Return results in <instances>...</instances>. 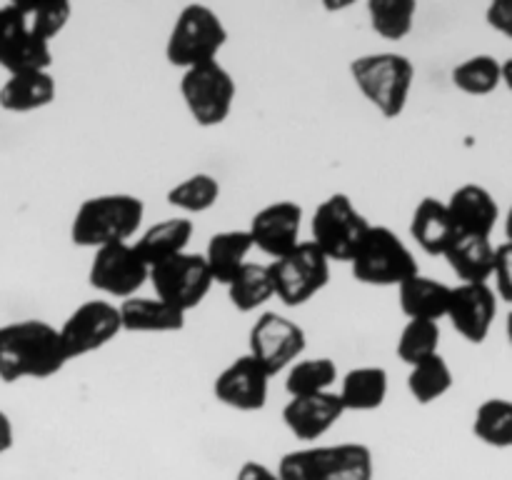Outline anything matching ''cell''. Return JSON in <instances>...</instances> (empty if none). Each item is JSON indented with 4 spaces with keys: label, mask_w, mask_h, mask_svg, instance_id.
<instances>
[{
    "label": "cell",
    "mask_w": 512,
    "mask_h": 480,
    "mask_svg": "<svg viewBox=\"0 0 512 480\" xmlns=\"http://www.w3.org/2000/svg\"><path fill=\"white\" fill-rule=\"evenodd\" d=\"M68 363L58 328L38 318L18 320L0 328V380L53 378Z\"/></svg>",
    "instance_id": "cell-1"
},
{
    "label": "cell",
    "mask_w": 512,
    "mask_h": 480,
    "mask_svg": "<svg viewBox=\"0 0 512 480\" xmlns=\"http://www.w3.org/2000/svg\"><path fill=\"white\" fill-rule=\"evenodd\" d=\"M145 205L138 195L105 193L83 200L70 225V240L78 248L98 250L105 245L130 243L143 225Z\"/></svg>",
    "instance_id": "cell-2"
},
{
    "label": "cell",
    "mask_w": 512,
    "mask_h": 480,
    "mask_svg": "<svg viewBox=\"0 0 512 480\" xmlns=\"http://www.w3.org/2000/svg\"><path fill=\"white\" fill-rule=\"evenodd\" d=\"M280 480H373V450L363 443L313 445L280 458Z\"/></svg>",
    "instance_id": "cell-3"
},
{
    "label": "cell",
    "mask_w": 512,
    "mask_h": 480,
    "mask_svg": "<svg viewBox=\"0 0 512 480\" xmlns=\"http://www.w3.org/2000/svg\"><path fill=\"white\" fill-rule=\"evenodd\" d=\"M350 75L363 98L383 118L395 120L403 115L413 90L415 68L400 53H368L350 63Z\"/></svg>",
    "instance_id": "cell-4"
},
{
    "label": "cell",
    "mask_w": 512,
    "mask_h": 480,
    "mask_svg": "<svg viewBox=\"0 0 512 480\" xmlns=\"http://www.w3.org/2000/svg\"><path fill=\"white\" fill-rule=\"evenodd\" d=\"M225 40H228V30L213 8L200 3L185 5L168 35L165 58L173 68L180 70L213 63L218 60Z\"/></svg>",
    "instance_id": "cell-5"
},
{
    "label": "cell",
    "mask_w": 512,
    "mask_h": 480,
    "mask_svg": "<svg viewBox=\"0 0 512 480\" xmlns=\"http://www.w3.org/2000/svg\"><path fill=\"white\" fill-rule=\"evenodd\" d=\"M355 280L375 288H398L410 275L420 273L418 260L410 253L405 240L385 225H370L363 243L358 245L355 255L350 258Z\"/></svg>",
    "instance_id": "cell-6"
},
{
    "label": "cell",
    "mask_w": 512,
    "mask_h": 480,
    "mask_svg": "<svg viewBox=\"0 0 512 480\" xmlns=\"http://www.w3.org/2000/svg\"><path fill=\"white\" fill-rule=\"evenodd\" d=\"M368 228V218L355 208L353 198L345 193H333L315 208L310 243L328 260L350 263Z\"/></svg>",
    "instance_id": "cell-7"
},
{
    "label": "cell",
    "mask_w": 512,
    "mask_h": 480,
    "mask_svg": "<svg viewBox=\"0 0 512 480\" xmlns=\"http://www.w3.org/2000/svg\"><path fill=\"white\" fill-rule=\"evenodd\" d=\"M275 298L290 308L313 300L330 283V260L310 240H300L290 253L268 265Z\"/></svg>",
    "instance_id": "cell-8"
},
{
    "label": "cell",
    "mask_w": 512,
    "mask_h": 480,
    "mask_svg": "<svg viewBox=\"0 0 512 480\" xmlns=\"http://www.w3.org/2000/svg\"><path fill=\"white\" fill-rule=\"evenodd\" d=\"M180 95L200 128L225 123L235 103V80L218 60L183 70Z\"/></svg>",
    "instance_id": "cell-9"
},
{
    "label": "cell",
    "mask_w": 512,
    "mask_h": 480,
    "mask_svg": "<svg viewBox=\"0 0 512 480\" xmlns=\"http://www.w3.org/2000/svg\"><path fill=\"white\" fill-rule=\"evenodd\" d=\"M148 280L153 283L155 298L173 305L185 315L188 310L198 308L213 288V278H210L203 253H188V250L153 265Z\"/></svg>",
    "instance_id": "cell-10"
},
{
    "label": "cell",
    "mask_w": 512,
    "mask_h": 480,
    "mask_svg": "<svg viewBox=\"0 0 512 480\" xmlns=\"http://www.w3.org/2000/svg\"><path fill=\"white\" fill-rule=\"evenodd\" d=\"M120 333H123V325H120L118 305L108 303V300H85L58 328L68 360L83 358V355L105 348Z\"/></svg>",
    "instance_id": "cell-11"
},
{
    "label": "cell",
    "mask_w": 512,
    "mask_h": 480,
    "mask_svg": "<svg viewBox=\"0 0 512 480\" xmlns=\"http://www.w3.org/2000/svg\"><path fill=\"white\" fill-rule=\"evenodd\" d=\"M248 345V355L263 365L270 378H275L303 355L305 330L295 320L268 310L250 328Z\"/></svg>",
    "instance_id": "cell-12"
},
{
    "label": "cell",
    "mask_w": 512,
    "mask_h": 480,
    "mask_svg": "<svg viewBox=\"0 0 512 480\" xmlns=\"http://www.w3.org/2000/svg\"><path fill=\"white\" fill-rule=\"evenodd\" d=\"M148 273V265L135 253L133 243H115L95 250L88 280L103 295L125 300L138 295L148 283Z\"/></svg>",
    "instance_id": "cell-13"
},
{
    "label": "cell",
    "mask_w": 512,
    "mask_h": 480,
    "mask_svg": "<svg viewBox=\"0 0 512 480\" xmlns=\"http://www.w3.org/2000/svg\"><path fill=\"white\" fill-rule=\"evenodd\" d=\"M50 63V43L30 33L20 3L0 5V68L13 75L25 70H48Z\"/></svg>",
    "instance_id": "cell-14"
},
{
    "label": "cell",
    "mask_w": 512,
    "mask_h": 480,
    "mask_svg": "<svg viewBox=\"0 0 512 480\" xmlns=\"http://www.w3.org/2000/svg\"><path fill=\"white\" fill-rule=\"evenodd\" d=\"M445 318L468 343H483L498 318V295L488 283H460L450 288Z\"/></svg>",
    "instance_id": "cell-15"
},
{
    "label": "cell",
    "mask_w": 512,
    "mask_h": 480,
    "mask_svg": "<svg viewBox=\"0 0 512 480\" xmlns=\"http://www.w3.org/2000/svg\"><path fill=\"white\" fill-rule=\"evenodd\" d=\"M268 390L270 375L248 353L233 360L213 383L215 398L223 405H228V408L240 410V413L263 410L265 403H268Z\"/></svg>",
    "instance_id": "cell-16"
},
{
    "label": "cell",
    "mask_w": 512,
    "mask_h": 480,
    "mask_svg": "<svg viewBox=\"0 0 512 480\" xmlns=\"http://www.w3.org/2000/svg\"><path fill=\"white\" fill-rule=\"evenodd\" d=\"M300 228H303V205L295 200H278L253 215L248 235L253 248L263 250L275 260L300 243Z\"/></svg>",
    "instance_id": "cell-17"
},
{
    "label": "cell",
    "mask_w": 512,
    "mask_h": 480,
    "mask_svg": "<svg viewBox=\"0 0 512 480\" xmlns=\"http://www.w3.org/2000/svg\"><path fill=\"white\" fill-rule=\"evenodd\" d=\"M345 415L343 403L338 393L303 395V398H290L283 408V423L298 440H318L338 423Z\"/></svg>",
    "instance_id": "cell-18"
},
{
    "label": "cell",
    "mask_w": 512,
    "mask_h": 480,
    "mask_svg": "<svg viewBox=\"0 0 512 480\" xmlns=\"http://www.w3.org/2000/svg\"><path fill=\"white\" fill-rule=\"evenodd\" d=\"M445 205H448L450 218H453L455 228H458V235H483V238H490L500 220L498 200L483 185H460Z\"/></svg>",
    "instance_id": "cell-19"
},
{
    "label": "cell",
    "mask_w": 512,
    "mask_h": 480,
    "mask_svg": "<svg viewBox=\"0 0 512 480\" xmlns=\"http://www.w3.org/2000/svg\"><path fill=\"white\" fill-rule=\"evenodd\" d=\"M58 95V85L50 70H25L8 75L0 85V110L5 113H33L48 108Z\"/></svg>",
    "instance_id": "cell-20"
},
{
    "label": "cell",
    "mask_w": 512,
    "mask_h": 480,
    "mask_svg": "<svg viewBox=\"0 0 512 480\" xmlns=\"http://www.w3.org/2000/svg\"><path fill=\"white\" fill-rule=\"evenodd\" d=\"M120 325L128 333H178L185 328V313L153 295H133L118 305Z\"/></svg>",
    "instance_id": "cell-21"
},
{
    "label": "cell",
    "mask_w": 512,
    "mask_h": 480,
    "mask_svg": "<svg viewBox=\"0 0 512 480\" xmlns=\"http://www.w3.org/2000/svg\"><path fill=\"white\" fill-rule=\"evenodd\" d=\"M410 235L428 255H445L450 243L458 238V228L443 200L423 198L410 218Z\"/></svg>",
    "instance_id": "cell-22"
},
{
    "label": "cell",
    "mask_w": 512,
    "mask_h": 480,
    "mask_svg": "<svg viewBox=\"0 0 512 480\" xmlns=\"http://www.w3.org/2000/svg\"><path fill=\"white\" fill-rule=\"evenodd\" d=\"M398 300L400 310L408 320H433V323H438L448 313L450 285H445L443 280L428 278L423 273H415L398 285Z\"/></svg>",
    "instance_id": "cell-23"
},
{
    "label": "cell",
    "mask_w": 512,
    "mask_h": 480,
    "mask_svg": "<svg viewBox=\"0 0 512 480\" xmlns=\"http://www.w3.org/2000/svg\"><path fill=\"white\" fill-rule=\"evenodd\" d=\"M195 228L193 220L188 218H165L160 223L150 225L143 235L133 243L135 253L140 255L148 270L153 265L163 263V260L175 258V255L185 253L190 238H193Z\"/></svg>",
    "instance_id": "cell-24"
},
{
    "label": "cell",
    "mask_w": 512,
    "mask_h": 480,
    "mask_svg": "<svg viewBox=\"0 0 512 480\" xmlns=\"http://www.w3.org/2000/svg\"><path fill=\"white\" fill-rule=\"evenodd\" d=\"M443 258L463 283H488L495 263V243L483 235H458Z\"/></svg>",
    "instance_id": "cell-25"
},
{
    "label": "cell",
    "mask_w": 512,
    "mask_h": 480,
    "mask_svg": "<svg viewBox=\"0 0 512 480\" xmlns=\"http://www.w3.org/2000/svg\"><path fill=\"white\" fill-rule=\"evenodd\" d=\"M253 250L248 230H220L208 240L203 258L210 270L213 283L228 285L240 268L248 263V253Z\"/></svg>",
    "instance_id": "cell-26"
},
{
    "label": "cell",
    "mask_w": 512,
    "mask_h": 480,
    "mask_svg": "<svg viewBox=\"0 0 512 480\" xmlns=\"http://www.w3.org/2000/svg\"><path fill=\"white\" fill-rule=\"evenodd\" d=\"M340 403H343L345 413H370L378 410L388 398V373L378 365H363V368H353L345 373L343 383H340L338 393Z\"/></svg>",
    "instance_id": "cell-27"
},
{
    "label": "cell",
    "mask_w": 512,
    "mask_h": 480,
    "mask_svg": "<svg viewBox=\"0 0 512 480\" xmlns=\"http://www.w3.org/2000/svg\"><path fill=\"white\" fill-rule=\"evenodd\" d=\"M503 83L510 85V63L493 55H473L453 68V85L465 95H490Z\"/></svg>",
    "instance_id": "cell-28"
},
{
    "label": "cell",
    "mask_w": 512,
    "mask_h": 480,
    "mask_svg": "<svg viewBox=\"0 0 512 480\" xmlns=\"http://www.w3.org/2000/svg\"><path fill=\"white\" fill-rule=\"evenodd\" d=\"M228 298L238 313H253L275 298L268 265L245 263L228 285Z\"/></svg>",
    "instance_id": "cell-29"
},
{
    "label": "cell",
    "mask_w": 512,
    "mask_h": 480,
    "mask_svg": "<svg viewBox=\"0 0 512 480\" xmlns=\"http://www.w3.org/2000/svg\"><path fill=\"white\" fill-rule=\"evenodd\" d=\"M338 380V365L333 358H308L295 360L288 368V378H285V390L290 398H303V395H318L328 393Z\"/></svg>",
    "instance_id": "cell-30"
},
{
    "label": "cell",
    "mask_w": 512,
    "mask_h": 480,
    "mask_svg": "<svg viewBox=\"0 0 512 480\" xmlns=\"http://www.w3.org/2000/svg\"><path fill=\"white\" fill-rule=\"evenodd\" d=\"M453 380L455 378L448 360H445L440 353H435L410 368L408 390L420 405H430L435 403V400L443 398V395L453 388Z\"/></svg>",
    "instance_id": "cell-31"
},
{
    "label": "cell",
    "mask_w": 512,
    "mask_h": 480,
    "mask_svg": "<svg viewBox=\"0 0 512 480\" xmlns=\"http://www.w3.org/2000/svg\"><path fill=\"white\" fill-rule=\"evenodd\" d=\"M418 3L415 0H370V28L383 40H403L413 30Z\"/></svg>",
    "instance_id": "cell-32"
},
{
    "label": "cell",
    "mask_w": 512,
    "mask_h": 480,
    "mask_svg": "<svg viewBox=\"0 0 512 480\" xmlns=\"http://www.w3.org/2000/svg\"><path fill=\"white\" fill-rule=\"evenodd\" d=\"M473 433L490 448L512 445V403L508 398H488L480 403L473 420Z\"/></svg>",
    "instance_id": "cell-33"
},
{
    "label": "cell",
    "mask_w": 512,
    "mask_h": 480,
    "mask_svg": "<svg viewBox=\"0 0 512 480\" xmlns=\"http://www.w3.org/2000/svg\"><path fill=\"white\" fill-rule=\"evenodd\" d=\"M168 203L183 213H205L220 198V183L210 173H195L168 190Z\"/></svg>",
    "instance_id": "cell-34"
},
{
    "label": "cell",
    "mask_w": 512,
    "mask_h": 480,
    "mask_svg": "<svg viewBox=\"0 0 512 480\" xmlns=\"http://www.w3.org/2000/svg\"><path fill=\"white\" fill-rule=\"evenodd\" d=\"M435 353H440V325L433 320H408L398 338V358L413 368Z\"/></svg>",
    "instance_id": "cell-35"
},
{
    "label": "cell",
    "mask_w": 512,
    "mask_h": 480,
    "mask_svg": "<svg viewBox=\"0 0 512 480\" xmlns=\"http://www.w3.org/2000/svg\"><path fill=\"white\" fill-rule=\"evenodd\" d=\"M20 10L25 15L30 33L40 38L43 43H50L58 38L68 25L70 15H73V5L68 0H55V3H20Z\"/></svg>",
    "instance_id": "cell-36"
},
{
    "label": "cell",
    "mask_w": 512,
    "mask_h": 480,
    "mask_svg": "<svg viewBox=\"0 0 512 480\" xmlns=\"http://www.w3.org/2000/svg\"><path fill=\"white\" fill-rule=\"evenodd\" d=\"M490 278L495 280V295L498 300L510 303L512 300V245L500 243L495 245V263Z\"/></svg>",
    "instance_id": "cell-37"
},
{
    "label": "cell",
    "mask_w": 512,
    "mask_h": 480,
    "mask_svg": "<svg viewBox=\"0 0 512 480\" xmlns=\"http://www.w3.org/2000/svg\"><path fill=\"white\" fill-rule=\"evenodd\" d=\"M488 25L493 30H498V33H503L505 38H510L512 35V5L508 0H498V3H493L488 8Z\"/></svg>",
    "instance_id": "cell-38"
},
{
    "label": "cell",
    "mask_w": 512,
    "mask_h": 480,
    "mask_svg": "<svg viewBox=\"0 0 512 480\" xmlns=\"http://www.w3.org/2000/svg\"><path fill=\"white\" fill-rule=\"evenodd\" d=\"M235 480H280V475L275 470H270L268 465L258 463V460H248V463L240 465L238 478Z\"/></svg>",
    "instance_id": "cell-39"
},
{
    "label": "cell",
    "mask_w": 512,
    "mask_h": 480,
    "mask_svg": "<svg viewBox=\"0 0 512 480\" xmlns=\"http://www.w3.org/2000/svg\"><path fill=\"white\" fill-rule=\"evenodd\" d=\"M13 440H15L13 423H10L8 413L0 410V455H5L10 448H13Z\"/></svg>",
    "instance_id": "cell-40"
}]
</instances>
